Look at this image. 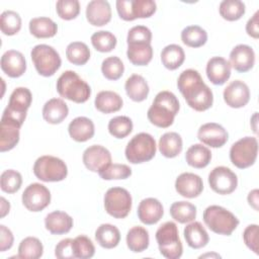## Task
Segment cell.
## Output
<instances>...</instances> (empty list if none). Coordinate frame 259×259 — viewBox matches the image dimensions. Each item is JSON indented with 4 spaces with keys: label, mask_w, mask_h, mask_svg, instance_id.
I'll return each mask as SVG.
<instances>
[{
    "label": "cell",
    "mask_w": 259,
    "mask_h": 259,
    "mask_svg": "<svg viewBox=\"0 0 259 259\" xmlns=\"http://www.w3.org/2000/svg\"><path fill=\"white\" fill-rule=\"evenodd\" d=\"M203 222L215 234L230 236L237 229L240 222L238 218L220 205H209L203 211Z\"/></svg>",
    "instance_id": "cell-4"
},
{
    "label": "cell",
    "mask_w": 259,
    "mask_h": 259,
    "mask_svg": "<svg viewBox=\"0 0 259 259\" xmlns=\"http://www.w3.org/2000/svg\"><path fill=\"white\" fill-rule=\"evenodd\" d=\"M184 239L187 245L192 249H200L207 245L209 241L208 234L199 222H190L183 230Z\"/></svg>",
    "instance_id": "cell-25"
},
{
    "label": "cell",
    "mask_w": 259,
    "mask_h": 259,
    "mask_svg": "<svg viewBox=\"0 0 259 259\" xmlns=\"http://www.w3.org/2000/svg\"><path fill=\"white\" fill-rule=\"evenodd\" d=\"M126 56L133 65L146 66L152 61L153 48L151 44H130Z\"/></svg>",
    "instance_id": "cell-35"
},
{
    "label": "cell",
    "mask_w": 259,
    "mask_h": 259,
    "mask_svg": "<svg viewBox=\"0 0 259 259\" xmlns=\"http://www.w3.org/2000/svg\"><path fill=\"white\" fill-rule=\"evenodd\" d=\"M19 130L17 124L1 119L0 123V151L7 152L12 150L19 142Z\"/></svg>",
    "instance_id": "cell-29"
},
{
    "label": "cell",
    "mask_w": 259,
    "mask_h": 259,
    "mask_svg": "<svg viewBox=\"0 0 259 259\" xmlns=\"http://www.w3.org/2000/svg\"><path fill=\"white\" fill-rule=\"evenodd\" d=\"M22 184L21 174L13 169H8L2 172L0 176V186L2 191L6 193L17 192Z\"/></svg>",
    "instance_id": "cell-46"
},
{
    "label": "cell",
    "mask_w": 259,
    "mask_h": 259,
    "mask_svg": "<svg viewBox=\"0 0 259 259\" xmlns=\"http://www.w3.org/2000/svg\"><path fill=\"white\" fill-rule=\"evenodd\" d=\"M219 11L224 19L236 21L245 14V4L240 0H224L220 3Z\"/></svg>",
    "instance_id": "cell-41"
},
{
    "label": "cell",
    "mask_w": 259,
    "mask_h": 259,
    "mask_svg": "<svg viewBox=\"0 0 259 259\" xmlns=\"http://www.w3.org/2000/svg\"><path fill=\"white\" fill-rule=\"evenodd\" d=\"M205 257H214V258H221V256L217 253H206V254H203V255H200L199 258H205Z\"/></svg>",
    "instance_id": "cell-59"
},
{
    "label": "cell",
    "mask_w": 259,
    "mask_h": 259,
    "mask_svg": "<svg viewBox=\"0 0 259 259\" xmlns=\"http://www.w3.org/2000/svg\"><path fill=\"white\" fill-rule=\"evenodd\" d=\"M138 218L145 225L157 224L164 214L162 203L154 197L143 199L138 206Z\"/></svg>",
    "instance_id": "cell-20"
},
{
    "label": "cell",
    "mask_w": 259,
    "mask_h": 259,
    "mask_svg": "<svg viewBox=\"0 0 259 259\" xmlns=\"http://www.w3.org/2000/svg\"><path fill=\"white\" fill-rule=\"evenodd\" d=\"M95 240L104 249L115 248L120 241L119 230L111 224H101L95 231Z\"/></svg>",
    "instance_id": "cell-33"
},
{
    "label": "cell",
    "mask_w": 259,
    "mask_h": 259,
    "mask_svg": "<svg viewBox=\"0 0 259 259\" xmlns=\"http://www.w3.org/2000/svg\"><path fill=\"white\" fill-rule=\"evenodd\" d=\"M44 246L35 237H26L24 238L18 246V255L19 258H28V259H37L42 256Z\"/></svg>",
    "instance_id": "cell-40"
},
{
    "label": "cell",
    "mask_w": 259,
    "mask_h": 259,
    "mask_svg": "<svg viewBox=\"0 0 259 259\" xmlns=\"http://www.w3.org/2000/svg\"><path fill=\"white\" fill-rule=\"evenodd\" d=\"M0 251L5 252L13 246L14 237L12 232L4 225L0 226Z\"/></svg>",
    "instance_id": "cell-55"
},
{
    "label": "cell",
    "mask_w": 259,
    "mask_h": 259,
    "mask_svg": "<svg viewBox=\"0 0 259 259\" xmlns=\"http://www.w3.org/2000/svg\"><path fill=\"white\" fill-rule=\"evenodd\" d=\"M66 56L68 61L73 65L83 66L90 59V50L85 42L73 41L68 45Z\"/></svg>",
    "instance_id": "cell-38"
},
{
    "label": "cell",
    "mask_w": 259,
    "mask_h": 259,
    "mask_svg": "<svg viewBox=\"0 0 259 259\" xmlns=\"http://www.w3.org/2000/svg\"><path fill=\"white\" fill-rule=\"evenodd\" d=\"M185 160L189 166L201 169L209 164L211 160V152L202 144H194L187 149Z\"/></svg>",
    "instance_id": "cell-31"
},
{
    "label": "cell",
    "mask_w": 259,
    "mask_h": 259,
    "mask_svg": "<svg viewBox=\"0 0 259 259\" xmlns=\"http://www.w3.org/2000/svg\"><path fill=\"white\" fill-rule=\"evenodd\" d=\"M177 87L189 107L196 111H205L211 107L213 94L203 82L198 71L184 70L178 77Z\"/></svg>",
    "instance_id": "cell-1"
},
{
    "label": "cell",
    "mask_w": 259,
    "mask_h": 259,
    "mask_svg": "<svg viewBox=\"0 0 259 259\" xmlns=\"http://www.w3.org/2000/svg\"><path fill=\"white\" fill-rule=\"evenodd\" d=\"M257 154V139L255 137H244L232 145L230 160L237 168L246 169L256 162Z\"/></svg>",
    "instance_id": "cell-9"
},
{
    "label": "cell",
    "mask_w": 259,
    "mask_h": 259,
    "mask_svg": "<svg viewBox=\"0 0 259 259\" xmlns=\"http://www.w3.org/2000/svg\"><path fill=\"white\" fill-rule=\"evenodd\" d=\"M105 211L115 218L124 219L132 209L133 199L131 193L122 187H111L104 194Z\"/></svg>",
    "instance_id": "cell-10"
},
{
    "label": "cell",
    "mask_w": 259,
    "mask_h": 259,
    "mask_svg": "<svg viewBox=\"0 0 259 259\" xmlns=\"http://www.w3.org/2000/svg\"><path fill=\"white\" fill-rule=\"evenodd\" d=\"M152 32L145 25H136L132 27L126 36V42L130 44H151Z\"/></svg>",
    "instance_id": "cell-51"
},
{
    "label": "cell",
    "mask_w": 259,
    "mask_h": 259,
    "mask_svg": "<svg viewBox=\"0 0 259 259\" xmlns=\"http://www.w3.org/2000/svg\"><path fill=\"white\" fill-rule=\"evenodd\" d=\"M32 95L30 90L26 87H17L12 91L6 109L16 114L26 115L27 109L30 107Z\"/></svg>",
    "instance_id": "cell-26"
},
{
    "label": "cell",
    "mask_w": 259,
    "mask_h": 259,
    "mask_svg": "<svg viewBox=\"0 0 259 259\" xmlns=\"http://www.w3.org/2000/svg\"><path fill=\"white\" fill-rule=\"evenodd\" d=\"M150 243L149 232L141 226L133 227L126 234L127 248L134 253H141L148 249Z\"/></svg>",
    "instance_id": "cell-34"
},
{
    "label": "cell",
    "mask_w": 259,
    "mask_h": 259,
    "mask_svg": "<svg viewBox=\"0 0 259 259\" xmlns=\"http://www.w3.org/2000/svg\"><path fill=\"white\" fill-rule=\"evenodd\" d=\"M181 40L190 48H199L207 40L206 31L198 25H189L181 31Z\"/></svg>",
    "instance_id": "cell-39"
},
{
    "label": "cell",
    "mask_w": 259,
    "mask_h": 259,
    "mask_svg": "<svg viewBox=\"0 0 259 259\" xmlns=\"http://www.w3.org/2000/svg\"><path fill=\"white\" fill-rule=\"evenodd\" d=\"M246 32L253 38L259 37V12L256 11L254 15L248 20L246 24Z\"/></svg>",
    "instance_id": "cell-56"
},
{
    "label": "cell",
    "mask_w": 259,
    "mask_h": 259,
    "mask_svg": "<svg viewBox=\"0 0 259 259\" xmlns=\"http://www.w3.org/2000/svg\"><path fill=\"white\" fill-rule=\"evenodd\" d=\"M21 28V17L13 10H5L0 16V29L5 35H14Z\"/></svg>",
    "instance_id": "cell-43"
},
{
    "label": "cell",
    "mask_w": 259,
    "mask_h": 259,
    "mask_svg": "<svg viewBox=\"0 0 259 259\" xmlns=\"http://www.w3.org/2000/svg\"><path fill=\"white\" fill-rule=\"evenodd\" d=\"M197 139L210 148H221L228 142L229 135L223 125L217 122H207L198 128Z\"/></svg>",
    "instance_id": "cell-13"
},
{
    "label": "cell",
    "mask_w": 259,
    "mask_h": 259,
    "mask_svg": "<svg viewBox=\"0 0 259 259\" xmlns=\"http://www.w3.org/2000/svg\"><path fill=\"white\" fill-rule=\"evenodd\" d=\"M57 91L61 97L76 103L86 102L91 95L90 86L71 70L65 71L58 78Z\"/></svg>",
    "instance_id": "cell-3"
},
{
    "label": "cell",
    "mask_w": 259,
    "mask_h": 259,
    "mask_svg": "<svg viewBox=\"0 0 259 259\" xmlns=\"http://www.w3.org/2000/svg\"><path fill=\"white\" fill-rule=\"evenodd\" d=\"M101 72L106 79L115 81L122 76L124 66L118 57L111 56L103 60L101 64Z\"/></svg>",
    "instance_id": "cell-45"
},
{
    "label": "cell",
    "mask_w": 259,
    "mask_h": 259,
    "mask_svg": "<svg viewBox=\"0 0 259 259\" xmlns=\"http://www.w3.org/2000/svg\"><path fill=\"white\" fill-rule=\"evenodd\" d=\"M157 151L156 141L148 133L134 136L125 147V158L132 164H142L152 160Z\"/></svg>",
    "instance_id": "cell-6"
},
{
    "label": "cell",
    "mask_w": 259,
    "mask_h": 259,
    "mask_svg": "<svg viewBox=\"0 0 259 259\" xmlns=\"http://www.w3.org/2000/svg\"><path fill=\"white\" fill-rule=\"evenodd\" d=\"M156 241L160 253L167 259H178L182 256L183 246L179 238L178 227L174 222H166L156 232Z\"/></svg>",
    "instance_id": "cell-5"
},
{
    "label": "cell",
    "mask_w": 259,
    "mask_h": 259,
    "mask_svg": "<svg viewBox=\"0 0 259 259\" xmlns=\"http://www.w3.org/2000/svg\"><path fill=\"white\" fill-rule=\"evenodd\" d=\"M115 35L108 30H99L91 35V44L100 53L111 52L116 46Z\"/></svg>",
    "instance_id": "cell-42"
},
{
    "label": "cell",
    "mask_w": 259,
    "mask_h": 259,
    "mask_svg": "<svg viewBox=\"0 0 259 259\" xmlns=\"http://www.w3.org/2000/svg\"><path fill=\"white\" fill-rule=\"evenodd\" d=\"M68 114V105L61 98H52L48 100L42 107V117L51 124L61 123Z\"/></svg>",
    "instance_id": "cell-23"
},
{
    "label": "cell",
    "mask_w": 259,
    "mask_h": 259,
    "mask_svg": "<svg viewBox=\"0 0 259 259\" xmlns=\"http://www.w3.org/2000/svg\"><path fill=\"white\" fill-rule=\"evenodd\" d=\"M73 219L65 211L55 210L45 218V227L53 235L67 234L73 228Z\"/></svg>",
    "instance_id": "cell-22"
},
{
    "label": "cell",
    "mask_w": 259,
    "mask_h": 259,
    "mask_svg": "<svg viewBox=\"0 0 259 259\" xmlns=\"http://www.w3.org/2000/svg\"><path fill=\"white\" fill-rule=\"evenodd\" d=\"M68 132L74 141L83 143L93 138L95 133L94 123L86 116H78L69 123Z\"/></svg>",
    "instance_id": "cell-24"
},
{
    "label": "cell",
    "mask_w": 259,
    "mask_h": 259,
    "mask_svg": "<svg viewBox=\"0 0 259 259\" xmlns=\"http://www.w3.org/2000/svg\"><path fill=\"white\" fill-rule=\"evenodd\" d=\"M224 100L232 108L244 107L250 100L248 85L241 80L232 81L224 90Z\"/></svg>",
    "instance_id": "cell-15"
},
{
    "label": "cell",
    "mask_w": 259,
    "mask_h": 259,
    "mask_svg": "<svg viewBox=\"0 0 259 259\" xmlns=\"http://www.w3.org/2000/svg\"><path fill=\"white\" fill-rule=\"evenodd\" d=\"M169 211L172 219L180 224L190 223L196 218V206L184 200L173 202Z\"/></svg>",
    "instance_id": "cell-37"
},
{
    "label": "cell",
    "mask_w": 259,
    "mask_h": 259,
    "mask_svg": "<svg viewBox=\"0 0 259 259\" xmlns=\"http://www.w3.org/2000/svg\"><path fill=\"white\" fill-rule=\"evenodd\" d=\"M259 191L258 189H253L249 192L248 196H247V200L248 203L255 209L258 210V204H259Z\"/></svg>",
    "instance_id": "cell-57"
},
{
    "label": "cell",
    "mask_w": 259,
    "mask_h": 259,
    "mask_svg": "<svg viewBox=\"0 0 259 259\" xmlns=\"http://www.w3.org/2000/svg\"><path fill=\"white\" fill-rule=\"evenodd\" d=\"M87 21L94 26H103L111 19V8L108 1L92 0L86 7Z\"/></svg>",
    "instance_id": "cell-21"
},
{
    "label": "cell",
    "mask_w": 259,
    "mask_h": 259,
    "mask_svg": "<svg viewBox=\"0 0 259 259\" xmlns=\"http://www.w3.org/2000/svg\"><path fill=\"white\" fill-rule=\"evenodd\" d=\"M231 64L223 57H212L206 64V76L214 85L225 84L231 77Z\"/></svg>",
    "instance_id": "cell-19"
},
{
    "label": "cell",
    "mask_w": 259,
    "mask_h": 259,
    "mask_svg": "<svg viewBox=\"0 0 259 259\" xmlns=\"http://www.w3.org/2000/svg\"><path fill=\"white\" fill-rule=\"evenodd\" d=\"M82 160L88 170L100 172L111 163V154L101 145H92L84 151Z\"/></svg>",
    "instance_id": "cell-14"
},
{
    "label": "cell",
    "mask_w": 259,
    "mask_h": 259,
    "mask_svg": "<svg viewBox=\"0 0 259 259\" xmlns=\"http://www.w3.org/2000/svg\"><path fill=\"white\" fill-rule=\"evenodd\" d=\"M159 151L166 158L177 157L182 149L183 143L181 136L175 132L165 133L159 140Z\"/></svg>",
    "instance_id": "cell-30"
},
{
    "label": "cell",
    "mask_w": 259,
    "mask_h": 259,
    "mask_svg": "<svg viewBox=\"0 0 259 259\" xmlns=\"http://www.w3.org/2000/svg\"><path fill=\"white\" fill-rule=\"evenodd\" d=\"M21 200L29 211L37 212L50 204L51 192L44 184L31 183L24 189Z\"/></svg>",
    "instance_id": "cell-12"
},
{
    "label": "cell",
    "mask_w": 259,
    "mask_h": 259,
    "mask_svg": "<svg viewBox=\"0 0 259 259\" xmlns=\"http://www.w3.org/2000/svg\"><path fill=\"white\" fill-rule=\"evenodd\" d=\"M122 98L114 91L103 90L97 93L94 105L95 108L102 113H112L118 111L122 107Z\"/></svg>",
    "instance_id": "cell-27"
},
{
    "label": "cell",
    "mask_w": 259,
    "mask_h": 259,
    "mask_svg": "<svg viewBox=\"0 0 259 259\" xmlns=\"http://www.w3.org/2000/svg\"><path fill=\"white\" fill-rule=\"evenodd\" d=\"M99 176L104 180L126 179L132 175V169L125 164H109L103 170L98 172Z\"/></svg>",
    "instance_id": "cell-48"
},
{
    "label": "cell",
    "mask_w": 259,
    "mask_h": 259,
    "mask_svg": "<svg viewBox=\"0 0 259 259\" xmlns=\"http://www.w3.org/2000/svg\"><path fill=\"white\" fill-rule=\"evenodd\" d=\"M243 240L246 246L253 251L256 255L259 254L258 252V225L253 224L246 227L243 232Z\"/></svg>",
    "instance_id": "cell-52"
},
{
    "label": "cell",
    "mask_w": 259,
    "mask_h": 259,
    "mask_svg": "<svg viewBox=\"0 0 259 259\" xmlns=\"http://www.w3.org/2000/svg\"><path fill=\"white\" fill-rule=\"evenodd\" d=\"M56 10L60 18L72 20L80 13V3L78 0H59L56 3Z\"/></svg>",
    "instance_id": "cell-49"
},
{
    "label": "cell",
    "mask_w": 259,
    "mask_h": 259,
    "mask_svg": "<svg viewBox=\"0 0 259 259\" xmlns=\"http://www.w3.org/2000/svg\"><path fill=\"white\" fill-rule=\"evenodd\" d=\"M185 60L183 49L175 44L166 46L161 52V61L164 67L168 70L178 69Z\"/></svg>",
    "instance_id": "cell-36"
},
{
    "label": "cell",
    "mask_w": 259,
    "mask_h": 259,
    "mask_svg": "<svg viewBox=\"0 0 259 259\" xmlns=\"http://www.w3.org/2000/svg\"><path fill=\"white\" fill-rule=\"evenodd\" d=\"M30 33L37 38H49L56 35L58 31L57 23L46 16L31 18L28 24Z\"/></svg>",
    "instance_id": "cell-32"
},
{
    "label": "cell",
    "mask_w": 259,
    "mask_h": 259,
    "mask_svg": "<svg viewBox=\"0 0 259 259\" xmlns=\"http://www.w3.org/2000/svg\"><path fill=\"white\" fill-rule=\"evenodd\" d=\"M179 108V101L175 94L164 90L155 96L152 105L148 109L147 116L152 124L166 128L173 124Z\"/></svg>",
    "instance_id": "cell-2"
},
{
    "label": "cell",
    "mask_w": 259,
    "mask_h": 259,
    "mask_svg": "<svg viewBox=\"0 0 259 259\" xmlns=\"http://www.w3.org/2000/svg\"><path fill=\"white\" fill-rule=\"evenodd\" d=\"M73 239L67 238L61 240L55 248V256L59 259H72L74 257L73 253Z\"/></svg>",
    "instance_id": "cell-53"
},
{
    "label": "cell",
    "mask_w": 259,
    "mask_h": 259,
    "mask_svg": "<svg viewBox=\"0 0 259 259\" xmlns=\"http://www.w3.org/2000/svg\"><path fill=\"white\" fill-rule=\"evenodd\" d=\"M229 62L237 72H248L255 64V53L248 45H238L231 51Z\"/></svg>",
    "instance_id": "cell-18"
},
{
    "label": "cell",
    "mask_w": 259,
    "mask_h": 259,
    "mask_svg": "<svg viewBox=\"0 0 259 259\" xmlns=\"http://www.w3.org/2000/svg\"><path fill=\"white\" fill-rule=\"evenodd\" d=\"M157 9L156 2L153 0H132V12L135 19L149 18Z\"/></svg>",
    "instance_id": "cell-50"
},
{
    "label": "cell",
    "mask_w": 259,
    "mask_h": 259,
    "mask_svg": "<svg viewBox=\"0 0 259 259\" xmlns=\"http://www.w3.org/2000/svg\"><path fill=\"white\" fill-rule=\"evenodd\" d=\"M72 246L75 258L89 259L95 254V247L92 241L85 235H80L73 239Z\"/></svg>",
    "instance_id": "cell-47"
},
{
    "label": "cell",
    "mask_w": 259,
    "mask_h": 259,
    "mask_svg": "<svg viewBox=\"0 0 259 259\" xmlns=\"http://www.w3.org/2000/svg\"><path fill=\"white\" fill-rule=\"evenodd\" d=\"M175 189L183 197H197L203 190V182L200 176L191 172L181 173L175 180Z\"/></svg>",
    "instance_id": "cell-16"
},
{
    "label": "cell",
    "mask_w": 259,
    "mask_h": 259,
    "mask_svg": "<svg viewBox=\"0 0 259 259\" xmlns=\"http://www.w3.org/2000/svg\"><path fill=\"white\" fill-rule=\"evenodd\" d=\"M124 89L127 96L135 102L144 101L150 91L146 79L139 74H134L126 79Z\"/></svg>",
    "instance_id": "cell-28"
},
{
    "label": "cell",
    "mask_w": 259,
    "mask_h": 259,
    "mask_svg": "<svg viewBox=\"0 0 259 259\" xmlns=\"http://www.w3.org/2000/svg\"><path fill=\"white\" fill-rule=\"evenodd\" d=\"M0 202H1V218H4L10 210V203L3 196H1Z\"/></svg>",
    "instance_id": "cell-58"
},
{
    "label": "cell",
    "mask_w": 259,
    "mask_h": 259,
    "mask_svg": "<svg viewBox=\"0 0 259 259\" xmlns=\"http://www.w3.org/2000/svg\"><path fill=\"white\" fill-rule=\"evenodd\" d=\"M133 126V121L130 117L118 115L109 120L108 132L116 139H123L132 133Z\"/></svg>",
    "instance_id": "cell-44"
},
{
    "label": "cell",
    "mask_w": 259,
    "mask_h": 259,
    "mask_svg": "<svg viewBox=\"0 0 259 259\" xmlns=\"http://www.w3.org/2000/svg\"><path fill=\"white\" fill-rule=\"evenodd\" d=\"M30 57L35 70L44 77L53 76L62 65L59 53L49 45L34 46L30 52Z\"/></svg>",
    "instance_id": "cell-7"
},
{
    "label": "cell",
    "mask_w": 259,
    "mask_h": 259,
    "mask_svg": "<svg viewBox=\"0 0 259 259\" xmlns=\"http://www.w3.org/2000/svg\"><path fill=\"white\" fill-rule=\"evenodd\" d=\"M0 66L2 71L10 78H18L26 71L24 56L15 50H8L2 55Z\"/></svg>",
    "instance_id": "cell-17"
},
{
    "label": "cell",
    "mask_w": 259,
    "mask_h": 259,
    "mask_svg": "<svg viewBox=\"0 0 259 259\" xmlns=\"http://www.w3.org/2000/svg\"><path fill=\"white\" fill-rule=\"evenodd\" d=\"M116 10L121 19L125 21L135 20L132 12V0H117Z\"/></svg>",
    "instance_id": "cell-54"
},
{
    "label": "cell",
    "mask_w": 259,
    "mask_h": 259,
    "mask_svg": "<svg viewBox=\"0 0 259 259\" xmlns=\"http://www.w3.org/2000/svg\"><path fill=\"white\" fill-rule=\"evenodd\" d=\"M33 174L44 182H58L68 175L66 163L55 156L45 155L37 158L33 165Z\"/></svg>",
    "instance_id": "cell-8"
},
{
    "label": "cell",
    "mask_w": 259,
    "mask_h": 259,
    "mask_svg": "<svg viewBox=\"0 0 259 259\" xmlns=\"http://www.w3.org/2000/svg\"><path fill=\"white\" fill-rule=\"evenodd\" d=\"M208 184L219 194H231L238 186V177L230 168L218 166L209 172Z\"/></svg>",
    "instance_id": "cell-11"
}]
</instances>
